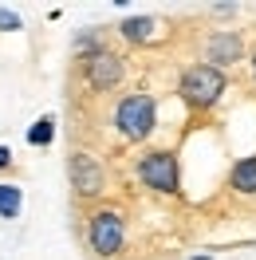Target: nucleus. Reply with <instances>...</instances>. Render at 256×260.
<instances>
[{
	"label": "nucleus",
	"instance_id": "10",
	"mask_svg": "<svg viewBox=\"0 0 256 260\" xmlns=\"http://www.w3.org/2000/svg\"><path fill=\"white\" fill-rule=\"evenodd\" d=\"M20 205H24L20 189H16V185H8V181H0V217H16Z\"/></svg>",
	"mask_w": 256,
	"mask_h": 260
},
{
	"label": "nucleus",
	"instance_id": "14",
	"mask_svg": "<svg viewBox=\"0 0 256 260\" xmlns=\"http://www.w3.org/2000/svg\"><path fill=\"white\" fill-rule=\"evenodd\" d=\"M252 75H256V55H252Z\"/></svg>",
	"mask_w": 256,
	"mask_h": 260
},
{
	"label": "nucleus",
	"instance_id": "7",
	"mask_svg": "<svg viewBox=\"0 0 256 260\" xmlns=\"http://www.w3.org/2000/svg\"><path fill=\"white\" fill-rule=\"evenodd\" d=\"M205 51H209V67H217V63H237V59H240V36H237V32H217V36L205 44Z\"/></svg>",
	"mask_w": 256,
	"mask_h": 260
},
{
	"label": "nucleus",
	"instance_id": "4",
	"mask_svg": "<svg viewBox=\"0 0 256 260\" xmlns=\"http://www.w3.org/2000/svg\"><path fill=\"white\" fill-rule=\"evenodd\" d=\"M67 178H71V189L79 197H99L107 189V174H103V166L91 158V154H83L75 150L71 158H67Z\"/></svg>",
	"mask_w": 256,
	"mask_h": 260
},
{
	"label": "nucleus",
	"instance_id": "9",
	"mask_svg": "<svg viewBox=\"0 0 256 260\" xmlns=\"http://www.w3.org/2000/svg\"><path fill=\"white\" fill-rule=\"evenodd\" d=\"M150 28H154V20H150V16H130V20L118 24V32L126 36L130 44H146V40H150Z\"/></svg>",
	"mask_w": 256,
	"mask_h": 260
},
{
	"label": "nucleus",
	"instance_id": "5",
	"mask_svg": "<svg viewBox=\"0 0 256 260\" xmlns=\"http://www.w3.org/2000/svg\"><path fill=\"white\" fill-rule=\"evenodd\" d=\"M138 178L150 189H158V193H177V158L166 154V150L146 154L142 162H138Z\"/></svg>",
	"mask_w": 256,
	"mask_h": 260
},
{
	"label": "nucleus",
	"instance_id": "11",
	"mask_svg": "<svg viewBox=\"0 0 256 260\" xmlns=\"http://www.w3.org/2000/svg\"><path fill=\"white\" fill-rule=\"evenodd\" d=\"M51 138H55V118H40V122L28 130V142H32V146H48Z\"/></svg>",
	"mask_w": 256,
	"mask_h": 260
},
{
	"label": "nucleus",
	"instance_id": "8",
	"mask_svg": "<svg viewBox=\"0 0 256 260\" xmlns=\"http://www.w3.org/2000/svg\"><path fill=\"white\" fill-rule=\"evenodd\" d=\"M229 181H233L237 193H256V158H240V162L233 166Z\"/></svg>",
	"mask_w": 256,
	"mask_h": 260
},
{
	"label": "nucleus",
	"instance_id": "12",
	"mask_svg": "<svg viewBox=\"0 0 256 260\" xmlns=\"http://www.w3.org/2000/svg\"><path fill=\"white\" fill-rule=\"evenodd\" d=\"M0 28H20V16H16V12H4V8H0Z\"/></svg>",
	"mask_w": 256,
	"mask_h": 260
},
{
	"label": "nucleus",
	"instance_id": "1",
	"mask_svg": "<svg viewBox=\"0 0 256 260\" xmlns=\"http://www.w3.org/2000/svg\"><path fill=\"white\" fill-rule=\"evenodd\" d=\"M154 122H158V107H154V99L142 95V91L126 95L118 103V111H114V126H118V134L130 138V142L150 138V134H154Z\"/></svg>",
	"mask_w": 256,
	"mask_h": 260
},
{
	"label": "nucleus",
	"instance_id": "6",
	"mask_svg": "<svg viewBox=\"0 0 256 260\" xmlns=\"http://www.w3.org/2000/svg\"><path fill=\"white\" fill-rule=\"evenodd\" d=\"M122 75H126V63H122V55H114V51H95V55L87 59V83H91L95 91L118 87Z\"/></svg>",
	"mask_w": 256,
	"mask_h": 260
},
{
	"label": "nucleus",
	"instance_id": "3",
	"mask_svg": "<svg viewBox=\"0 0 256 260\" xmlns=\"http://www.w3.org/2000/svg\"><path fill=\"white\" fill-rule=\"evenodd\" d=\"M181 95H185V103H193V107H213V103L225 95L221 67H209V63L189 67V71L181 75Z\"/></svg>",
	"mask_w": 256,
	"mask_h": 260
},
{
	"label": "nucleus",
	"instance_id": "13",
	"mask_svg": "<svg viewBox=\"0 0 256 260\" xmlns=\"http://www.w3.org/2000/svg\"><path fill=\"white\" fill-rule=\"evenodd\" d=\"M8 162H12V150H8V146H0V170H4Z\"/></svg>",
	"mask_w": 256,
	"mask_h": 260
},
{
	"label": "nucleus",
	"instance_id": "2",
	"mask_svg": "<svg viewBox=\"0 0 256 260\" xmlns=\"http://www.w3.org/2000/svg\"><path fill=\"white\" fill-rule=\"evenodd\" d=\"M122 241H126L122 213H114V209L91 213V221H87V244H91V252H99V256H114V252L122 248Z\"/></svg>",
	"mask_w": 256,
	"mask_h": 260
}]
</instances>
